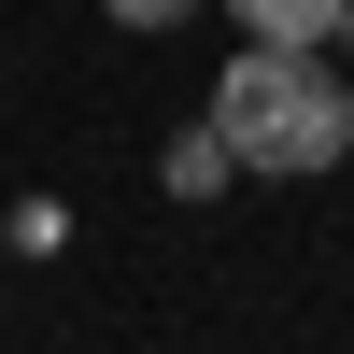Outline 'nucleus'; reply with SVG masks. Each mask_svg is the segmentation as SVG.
I'll use <instances>...</instances> for the list:
<instances>
[{
  "label": "nucleus",
  "instance_id": "3",
  "mask_svg": "<svg viewBox=\"0 0 354 354\" xmlns=\"http://www.w3.org/2000/svg\"><path fill=\"white\" fill-rule=\"evenodd\" d=\"M156 170H170V198H213V185H227V170H241V156H227V128H213V113H198V128L170 142Z\"/></svg>",
  "mask_w": 354,
  "mask_h": 354
},
{
  "label": "nucleus",
  "instance_id": "2",
  "mask_svg": "<svg viewBox=\"0 0 354 354\" xmlns=\"http://www.w3.org/2000/svg\"><path fill=\"white\" fill-rule=\"evenodd\" d=\"M227 15H241L255 43H340V28H354V0H227Z\"/></svg>",
  "mask_w": 354,
  "mask_h": 354
},
{
  "label": "nucleus",
  "instance_id": "4",
  "mask_svg": "<svg viewBox=\"0 0 354 354\" xmlns=\"http://www.w3.org/2000/svg\"><path fill=\"white\" fill-rule=\"evenodd\" d=\"M100 15H113V28H185L198 0H100Z\"/></svg>",
  "mask_w": 354,
  "mask_h": 354
},
{
  "label": "nucleus",
  "instance_id": "1",
  "mask_svg": "<svg viewBox=\"0 0 354 354\" xmlns=\"http://www.w3.org/2000/svg\"><path fill=\"white\" fill-rule=\"evenodd\" d=\"M213 128L241 170H270V185H312V170L354 156V85L326 71V43H241L213 71Z\"/></svg>",
  "mask_w": 354,
  "mask_h": 354
}]
</instances>
